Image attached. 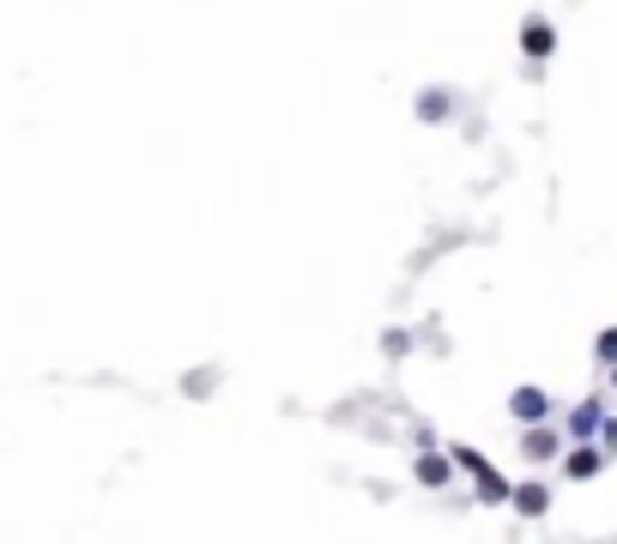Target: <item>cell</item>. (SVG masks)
I'll return each mask as SVG.
<instances>
[{"instance_id": "cell-1", "label": "cell", "mask_w": 617, "mask_h": 544, "mask_svg": "<svg viewBox=\"0 0 617 544\" xmlns=\"http://www.w3.org/2000/svg\"><path fill=\"white\" fill-rule=\"evenodd\" d=\"M526 49L545 55V49H551V31H545V25H526Z\"/></svg>"}, {"instance_id": "cell-2", "label": "cell", "mask_w": 617, "mask_h": 544, "mask_svg": "<svg viewBox=\"0 0 617 544\" xmlns=\"http://www.w3.org/2000/svg\"><path fill=\"white\" fill-rule=\"evenodd\" d=\"M418 478H424V484H442L448 466H442V460H418Z\"/></svg>"}]
</instances>
